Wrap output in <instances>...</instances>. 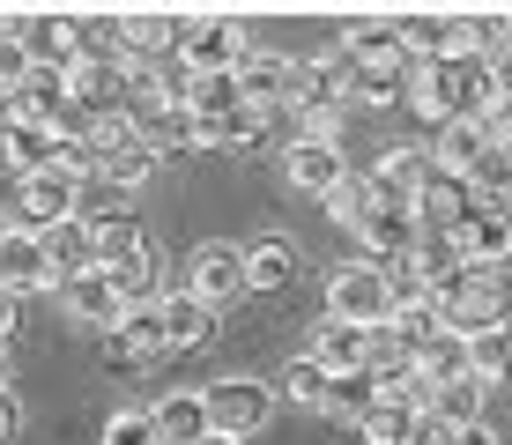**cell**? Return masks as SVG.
I'll return each instance as SVG.
<instances>
[{
    "label": "cell",
    "instance_id": "cell-1",
    "mask_svg": "<svg viewBox=\"0 0 512 445\" xmlns=\"http://www.w3.org/2000/svg\"><path fill=\"white\" fill-rule=\"evenodd\" d=\"M90 223V238H97V275L112 282L127 305H149V275H156V245L134 230V216L119 201H104L97 216H82Z\"/></svg>",
    "mask_w": 512,
    "mask_h": 445
},
{
    "label": "cell",
    "instance_id": "cell-2",
    "mask_svg": "<svg viewBox=\"0 0 512 445\" xmlns=\"http://www.w3.org/2000/svg\"><path fill=\"white\" fill-rule=\"evenodd\" d=\"M245 45H253V38H245L238 15H179V45H171V60L201 82V75H231Z\"/></svg>",
    "mask_w": 512,
    "mask_h": 445
},
{
    "label": "cell",
    "instance_id": "cell-3",
    "mask_svg": "<svg viewBox=\"0 0 512 445\" xmlns=\"http://www.w3.org/2000/svg\"><path fill=\"white\" fill-rule=\"evenodd\" d=\"M342 60L357 67L364 82H379L386 97H394V89L416 75L409 45H401V23H386V15H372V23H349V30H342Z\"/></svg>",
    "mask_w": 512,
    "mask_h": 445
},
{
    "label": "cell",
    "instance_id": "cell-4",
    "mask_svg": "<svg viewBox=\"0 0 512 445\" xmlns=\"http://www.w3.org/2000/svg\"><path fill=\"white\" fill-rule=\"evenodd\" d=\"M201 416H208V431H216V438L245 445L253 431H268L275 386H260V379H216V386H201Z\"/></svg>",
    "mask_w": 512,
    "mask_h": 445
},
{
    "label": "cell",
    "instance_id": "cell-5",
    "mask_svg": "<svg viewBox=\"0 0 512 445\" xmlns=\"http://www.w3.org/2000/svg\"><path fill=\"white\" fill-rule=\"evenodd\" d=\"M327 319L364 327V334H379L386 319H394V297H386V282H379L372 260H342V267L327 275Z\"/></svg>",
    "mask_w": 512,
    "mask_h": 445
},
{
    "label": "cell",
    "instance_id": "cell-6",
    "mask_svg": "<svg viewBox=\"0 0 512 445\" xmlns=\"http://www.w3.org/2000/svg\"><path fill=\"white\" fill-rule=\"evenodd\" d=\"M15 230H52V223H75L82 216V178H67L60 164H45V171H30V178H15Z\"/></svg>",
    "mask_w": 512,
    "mask_h": 445
},
{
    "label": "cell",
    "instance_id": "cell-7",
    "mask_svg": "<svg viewBox=\"0 0 512 445\" xmlns=\"http://www.w3.org/2000/svg\"><path fill=\"white\" fill-rule=\"evenodd\" d=\"M238 97L260 104V112H282V104H297V60L290 52H268V45H245L238 67H231Z\"/></svg>",
    "mask_w": 512,
    "mask_h": 445
},
{
    "label": "cell",
    "instance_id": "cell-8",
    "mask_svg": "<svg viewBox=\"0 0 512 445\" xmlns=\"http://www.w3.org/2000/svg\"><path fill=\"white\" fill-rule=\"evenodd\" d=\"M156 356H171V342H164V312H156V297H149V305H127L119 327L104 334V364L112 371H149Z\"/></svg>",
    "mask_w": 512,
    "mask_h": 445
},
{
    "label": "cell",
    "instance_id": "cell-9",
    "mask_svg": "<svg viewBox=\"0 0 512 445\" xmlns=\"http://www.w3.org/2000/svg\"><path fill=\"white\" fill-rule=\"evenodd\" d=\"M186 297H201L208 312H223L231 297H245V253L238 245H193L186 253Z\"/></svg>",
    "mask_w": 512,
    "mask_h": 445
},
{
    "label": "cell",
    "instance_id": "cell-10",
    "mask_svg": "<svg viewBox=\"0 0 512 445\" xmlns=\"http://www.w3.org/2000/svg\"><path fill=\"white\" fill-rule=\"evenodd\" d=\"M357 260H401V253H423V223L409 216V208H394V201H372V216H364L357 230Z\"/></svg>",
    "mask_w": 512,
    "mask_h": 445
},
{
    "label": "cell",
    "instance_id": "cell-11",
    "mask_svg": "<svg viewBox=\"0 0 512 445\" xmlns=\"http://www.w3.org/2000/svg\"><path fill=\"white\" fill-rule=\"evenodd\" d=\"M282 178H290L297 193H312V201H327L349 178V156L334 149V141H290V149H282Z\"/></svg>",
    "mask_w": 512,
    "mask_h": 445
},
{
    "label": "cell",
    "instance_id": "cell-12",
    "mask_svg": "<svg viewBox=\"0 0 512 445\" xmlns=\"http://www.w3.org/2000/svg\"><path fill=\"white\" fill-rule=\"evenodd\" d=\"M171 45H179V15H164V8H127L119 15V52H127V67H164Z\"/></svg>",
    "mask_w": 512,
    "mask_h": 445
},
{
    "label": "cell",
    "instance_id": "cell-13",
    "mask_svg": "<svg viewBox=\"0 0 512 445\" xmlns=\"http://www.w3.org/2000/svg\"><path fill=\"white\" fill-rule=\"evenodd\" d=\"M0 290L23 305L30 290H60L52 282V267H45V245H38V230H15L8 223V238H0Z\"/></svg>",
    "mask_w": 512,
    "mask_h": 445
},
{
    "label": "cell",
    "instance_id": "cell-14",
    "mask_svg": "<svg viewBox=\"0 0 512 445\" xmlns=\"http://www.w3.org/2000/svg\"><path fill=\"white\" fill-rule=\"evenodd\" d=\"M423 178H431V156H423L416 141H394V149H379V164H372V193L394 201V208H409Z\"/></svg>",
    "mask_w": 512,
    "mask_h": 445
},
{
    "label": "cell",
    "instance_id": "cell-15",
    "mask_svg": "<svg viewBox=\"0 0 512 445\" xmlns=\"http://www.w3.org/2000/svg\"><path fill=\"white\" fill-rule=\"evenodd\" d=\"M409 216L423 223V238H446V230L468 216V178H446V171H431V178L416 186Z\"/></svg>",
    "mask_w": 512,
    "mask_h": 445
},
{
    "label": "cell",
    "instance_id": "cell-16",
    "mask_svg": "<svg viewBox=\"0 0 512 445\" xmlns=\"http://www.w3.org/2000/svg\"><path fill=\"white\" fill-rule=\"evenodd\" d=\"M364 342H372V334L364 327H342V319H320V327H312V364L327 371V379H364Z\"/></svg>",
    "mask_w": 512,
    "mask_h": 445
},
{
    "label": "cell",
    "instance_id": "cell-17",
    "mask_svg": "<svg viewBox=\"0 0 512 445\" xmlns=\"http://www.w3.org/2000/svg\"><path fill=\"white\" fill-rule=\"evenodd\" d=\"M60 305H67V319H82V327H104V334H112V327H119V312H127V297H119L112 282H104L97 267H90V275L60 282Z\"/></svg>",
    "mask_w": 512,
    "mask_h": 445
},
{
    "label": "cell",
    "instance_id": "cell-18",
    "mask_svg": "<svg viewBox=\"0 0 512 445\" xmlns=\"http://www.w3.org/2000/svg\"><path fill=\"white\" fill-rule=\"evenodd\" d=\"M38 245H45V267H52V282H75V275H90L97 267V238H90V223H52L38 230Z\"/></svg>",
    "mask_w": 512,
    "mask_h": 445
},
{
    "label": "cell",
    "instance_id": "cell-19",
    "mask_svg": "<svg viewBox=\"0 0 512 445\" xmlns=\"http://www.w3.org/2000/svg\"><path fill=\"white\" fill-rule=\"evenodd\" d=\"M52 141H60V134H52V127H38V119H0V164H8L15 178H30V171H45L52 164Z\"/></svg>",
    "mask_w": 512,
    "mask_h": 445
},
{
    "label": "cell",
    "instance_id": "cell-20",
    "mask_svg": "<svg viewBox=\"0 0 512 445\" xmlns=\"http://www.w3.org/2000/svg\"><path fill=\"white\" fill-rule=\"evenodd\" d=\"M268 119L275 112H260V104H231L216 119H193V149H245V141L268 134Z\"/></svg>",
    "mask_w": 512,
    "mask_h": 445
},
{
    "label": "cell",
    "instance_id": "cell-21",
    "mask_svg": "<svg viewBox=\"0 0 512 445\" xmlns=\"http://www.w3.org/2000/svg\"><path fill=\"white\" fill-rule=\"evenodd\" d=\"M156 312H164V342H171V349H201V342H216V312H208L201 297L171 290V297H156Z\"/></svg>",
    "mask_w": 512,
    "mask_h": 445
},
{
    "label": "cell",
    "instance_id": "cell-22",
    "mask_svg": "<svg viewBox=\"0 0 512 445\" xmlns=\"http://www.w3.org/2000/svg\"><path fill=\"white\" fill-rule=\"evenodd\" d=\"M149 423H156V438H164V445H193V438H208V416H201V394H193V386H179V394H156Z\"/></svg>",
    "mask_w": 512,
    "mask_h": 445
},
{
    "label": "cell",
    "instance_id": "cell-23",
    "mask_svg": "<svg viewBox=\"0 0 512 445\" xmlns=\"http://www.w3.org/2000/svg\"><path fill=\"white\" fill-rule=\"evenodd\" d=\"M149 171H156V149L141 134H127V141H112V149L97 156V178L112 193H134V186H149Z\"/></svg>",
    "mask_w": 512,
    "mask_h": 445
},
{
    "label": "cell",
    "instance_id": "cell-24",
    "mask_svg": "<svg viewBox=\"0 0 512 445\" xmlns=\"http://www.w3.org/2000/svg\"><path fill=\"white\" fill-rule=\"evenodd\" d=\"M238 253H245V290H282V282L297 275L290 238H253V245H238Z\"/></svg>",
    "mask_w": 512,
    "mask_h": 445
},
{
    "label": "cell",
    "instance_id": "cell-25",
    "mask_svg": "<svg viewBox=\"0 0 512 445\" xmlns=\"http://www.w3.org/2000/svg\"><path fill=\"white\" fill-rule=\"evenodd\" d=\"M409 356H416V371H423V379H431V394H438V386H446V379H461V371H468V334L438 327L431 342H423V349H409Z\"/></svg>",
    "mask_w": 512,
    "mask_h": 445
},
{
    "label": "cell",
    "instance_id": "cell-26",
    "mask_svg": "<svg viewBox=\"0 0 512 445\" xmlns=\"http://www.w3.org/2000/svg\"><path fill=\"white\" fill-rule=\"evenodd\" d=\"M483 394H490V386L475 379V371H461V379H446V386L431 394V416L453 423V431H461V423H483Z\"/></svg>",
    "mask_w": 512,
    "mask_h": 445
},
{
    "label": "cell",
    "instance_id": "cell-27",
    "mask_svg": "<svg viewBox=\"0 0 512 445\" xmlns=\"http://www.w3.org/2000/svg\"><path fill=\"white\" fill-rule=\"evenodd\" d=\"M327 371L312 364V356H290V371H282V394L275 401H297V408H327Z\"/></svg>",
    "mask_w": 512,
    "mask_h": 445
},
{
    "label": "cell",
    "instance_id": "cell-28",
    "mask_svg": "<svg viewBox=\"0 0 512 445\" xmlns=\"http://www.w3.org/2000/svg\"><path fill=\"white\" fill-rule=\"evenodd\" d=\"M372 201H379V193H372V178H357V171H349V178H342V186H334V193H327V216H334V223H342V230H357L364 216H372Z\"/></svg>",
    "mask_w": 512,
    "mask_h": 445
},
{
    "label": "cell",
    "instance_id": "cell-29",
    "mask_svg": "<svg viewBox=\"0 0 512 445\" xmlns=\"http://www.w3.org/2000/svg\"><path fill=\"white\" fill-rule=\"evenodd\" d=\"M468 371L483 386H498L505 371H512V342H505V334H468Z\"/></svg>",
    "mask_w": 512,
    "mask_h": 445
},
{
    "label": "cell",
    "instance_id": "cell-30",
    "mask_svg": "<svg viewBox=\"0 0 512 445\" xmlns=\"http://www.w3.org/2000/svg\"><path fill=\"white\" fill-rule=\"evenodd\" d=\"M409 408H386V401H372V408H364V416H357V438L364 445H401V438H409Z\"/></svg>",
    "mask_w": 512,
    "mask_h": 445
},
{
    "label": "cell",
    "instance_id": "cell-31",
    "mask_svg": "<svg viewBox=\"0 0 512 445\" xmlns=\"http://www.w3.org/2000/svg\"><path fill=\"white\" fill-rule=\"evenodd\" d=\"M290 112H297V141H334V149H342L349 112H334V104H290Z\"/></svg>",
    "mask_w": 512,
    "mask_h": 445
},
{
    "label": "cell",
    "instance_id": "cell-32",
    "mask_svg": "<svg viewBox=\"0 0 512 445\" xmlns=\"http://www.w3.org/2000/svg\"><path fill=\"white\" fill-rule=\"evenodd\" d=\"M364 408H372V379H334V386H327V416L357 423Z\"/></svg>",
    "mask_w": 512,
    "mask_h": 445
},
{
    "label": "cell",
    "instance_id": "cell-33",
    "mask_svg": "<svg viewBox=\"0 0 512 445\" xmlns=\"http://www.w3.org/2000/svg\"><path fill=\"white\" fill-rule=\"evenodd\" d=\"M104 445H164V438H156L149 408H127V416H112V423H104Z\"/></svg>",
    "mask_w": 512,
    "mask_h": 445
},
{
    "label": "cell",
    "instance_id": "cell-34",
    "mask_svg": "<svg viewBox=\"0 0 512 445\" xmlns=\"http://www.w3.org/2000/svg\"><path fill=\"white\" fill-rule=\"evenodd\" d=\"M23 67H30V52L15 45V30L0 23V97H15V82H23Z\"/></svg>",
    "mask_w": 512,
    "mask_h": 445
},
{
    "label": "cell",
    "instance_id": "cell-35",
    "mask_svg": "<svg viewBox=\"0 0 512 445\" xmlns=\"http://www.w3.org/2000/svg\"><path fill=\"white\" fill-rule=\"evenodd\" d=\"M401 445H453V423H438L431 408H423V416L409 423V438H401Z\"/></svg>",
    "mask_w": 512,
    "mask_h": 445
},
{
    "label": "cell",
    "instance_id": "cell-36",
    "mask_svg": "<svg viewBox=\"0 0 512 445\" xmlns=\"http://www.w3.org/2000/svg\"><path fill=\"white\" fill-rule=\"evenodd\" d=\"M453 445H498V431H490V423H461V431H453Z\"/></svg>",
    "mask_w": 512,
    "mask_h": 445
},
{
    "label": "cell",
    "instance_id": "cell-37",
    "mask_svg": "<svg viewBox=\"0 0 512 445\" xmlns=\"http://www.w3.org/2000/svg\"><path fill=\"white\" fill-rule=\"evenodd\" d=\"M15 416H23V408H15V394H0V445L15 438Z\"/></svg>",
    "mask_w": 512,
    "mask_h": 445
},
{
    "label": "cell",
    "instance_id": "cell-38",
    "mask_svg": "<svg viewBox=\"0 0 512 445\" xmlns=\"http://www.w3.org/2000/svg\"><path fill=\"white\" fill-rule=\"evenodd\" d=\"M8 334H15V297L0 290V349H8Z\"/></svg>",
    "mask_w": 512,
    "mask_h": 445
},
{
    "label": "cell",
    "instance_id": "cell-39",
    "mask_svg": "<svg viewBox=\"0 0 512 445\" xmlns=\"http://www.w3.org/2000/svg\"><path fill=\"white\" fill-rule=\"evenodd\" d=\"M8 379H15V364H8V349H0V394H8Z\"/></svg>",
    "mask_w": 512,
    "mask_h": 445
},
{
    "label": "cell",
    "instance_id": "cell-40",
    "mask_svg": "<svg viewBox=\"0 0 512 445\" xmlns=\"http://www.w3.org/2000/svg\"><path fill=\"white\" fill-rule=\"evenodd\" d=\"M193 445H231V438H216V431H208V438H193Z\"/></svg>",
    "mask_w": 512,
    "mask_h": 445
},
{
    "label": "cell",
    "instance_id": "cell-41",
    "mask_svg": "<svg viewBox=\"0 0 512 445\" xmlns=\"http://www.w3.org/2000/svg\"><path fill=\"white\" fill-rule=\"evenodd\" d=\"M0 238H8V216H0Z\"/></svg>",
    "mask_w": 512,
    "mask_h": 445
}]
</instances>
